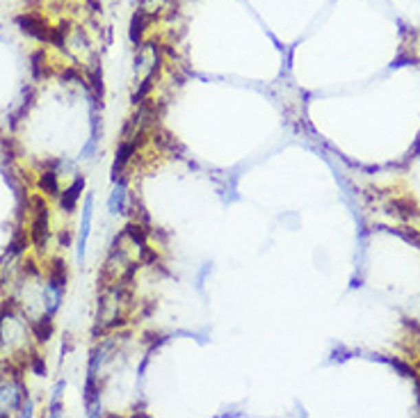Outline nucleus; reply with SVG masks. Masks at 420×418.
<instances>
[{
  "label": "nucleus",
  "instance_id": "1",
  "mask_svg": "<svg viewBox=\"0 0 420 418\" xmlns=\"http://www.w3.org/2000/svg\"><path fill=\"white\" fill-rule=\"evenodd\" d=\"M32 224H30V240L32 245L41 252L48 243V206L41 197L32 199Z\"/></svg>",
  "mask_w": 420,
  "mask_h": 418
},
{
  "label": "nucleus",
  "instance_id": "2",
  "mask_svg": "<svg viewBox=\"0 0 420 418\" xmlns=\"http://www.w3.org/2000/svg\"><path fill=\"white\" fill-rule=\"evenodd\" d=\"M21 32H25L27 37H34L37 41H48L51 39V25L44 16L39 14H21L16 19Z\"/></svg>",
  "mask_w": 420,
  "mask_h": 418
},
{
  "label": "nucleus",
  "instance_id": "3",
  "mask_svg": "<svg viewBox=\"0 0 420 418\" xmlns=\"http://www.w3.org/2000/svg\"><path fill=\"white\" fill-rule=\"evenodd\" d=\"M91 215H94V195H87L82 206V222H80V236H78V263L85 261V252H87V240L91 231Z\"/></svg>",
  "mask_w": 420,
  "mask_h": 418
},
{
  "label": "nucleus",
  "instance_id": "4",
  "mask_svg": "<svg viewBox=\"0 0 420 418\" xmlns=\"http://www.w3.org/2000/svg\"><path fill=\"white\" fill-rule=\"evenodd\" d=\"M135 151H137V133L131 135V138H126L119 144L117 155H115V162H112V181H117V176L124 172V167L128 165V160L133 158Z\"/></svg>",
  "mask_w": 420,
  "mask_h": 418
},
{
  "label": "nucleus",
  "instance_id": "5",
  "mask_svg": "<svg viewBox=\"0 0 420 418\" xmlns=\"http://www.w3.org/2000/svg\"><path fill=\"white\" fill-rule=\"evenodd\" d=\"M67 279H69V272L64 258H53L51 265H48V288L64 293L67 290Z\"/></svg>",
  "mask_w": 420,
  "mask_h": 418
},
{
  "label": "nucleus",
  "instance_id": "6",
  "mask_svg": "<svg viewBox=\"0 0 420 418\" xmlns=\"http://www.w3.org/2000/svg\"><path fill=\"white\" fill-rule=\"evenodd\" d=\"M82 190H85V176H76V181L71 183V186L64 190V192H60V206H62V210L74 212L76 204H78V199H80V195H82Z\"/></svg>",
  "mask_w": 420,
  "mask_h": 418
},
{
  "label": "nucleus",
  "instance_id": "7",
  "mask_svg": "<svg viewBox=\"0 0 420 418\" xmlns=\"http://www.w3.org/2000/svg\"><path fill=\"white\" fill-rule=\"evenodd\" d=\"M39 190L48 197H60V183H58V172H51V169H44L39 176Z\"/></svg>",
  "mask_w": 420,
  "mask_h": 418
},
{
  "label": "nucleus",
  "instance_id": "8",
  "mask_svg": "<svg viewBox=\"0 0 420 418\" xmlns=\"http://www.w3.org/2000/svg\"><path fill=\"white\" fill-rule=\"evenodd\" d=\"M32 331H34V338H37L39 343L51 341V336H53V314L41 316L37 322H32Z\"/></svg>",
  "mask_w": 420,
  "mask_h": 418
},
{
  "label": "nucleus",
  "instance_id": "9",
  "mask_svg": "<svg viewBox=\"0 0 420 418\" xmlns=\"http://www.w3.org/2000/svg\"><path fill=\"white\" fill-rule=\"evenodd\" d=\"M148 21H151V19H148V14H146L144 10H140V12L133 16V21H131V41H133V44H140V41H142L146 25H148Z\"/></svg>",
  "mask_w": 420,
  "mask_h": 418
},
{
  "label": "nucleus",
  "instance_id": "10",
  "mask_svg": "<svg viewBox=\"0 0 420 418\" xmlns=\"http://www.w3.org/2000/svg\"><path fill=\"white\" fill-rule=\"evenodd\" d=\"M108 208H110L112 215L126 210V183L124 181H121L119 186H115V190H112V195L108 199Z\"/></svg>",
  "mask_w": 420,
  "mask_h": 418
},
{
  "label": "nucleus",
  "instance_id": "11",
  "mask_svg": "<svg viewBox=\"0 0 420 418\" xmlns=\"http://www.w3.org/2000/svg\"><path fill=\"white\" fill-rule=\"evenodd\" d=\"M124 236H126V238H131V243H133V245H137V247H146V229H142L140 224L131 222V224L126 226Z\"/></svg>",
  "mask_w": 420,
  "mask_h": 418
},
{
  "label": "nucleus",
  "instance_id": "12",
  "mask_svg": "<svg viewBox=\"0 0 420 418\" xmlns=\"http://www.w3.org/2000/svg\"><path fill=\"white\" fill-rule=\"evenodd\" d=\"M46 60V51H37L32 55V76L34 78H41V65Z\"/></svg>",
  "mask_w": 420,
  "mask_h": 418
},
{
  "label": "nucleus",
  "instance_id": "13",
  "mask_svg": "<svg viewBox=\"0 0 420 418\" xmlns=\"http://www.w3.org/2000/svg\"><path fill=\"white\" fill-rule=\"evenodd\" d=\"M91 85H94L96 96L103 98V71L101 69H94V74H91Z\"/></svg>",
  "mask_w": 420,
  "mask_h": 418
},
{
  "label": "nucleus",
  "instance_id": "14",
  "mask_svg": "<svg viewBox=\"0 0 420 418\" xmlns=\"http://www.w3.org/2000/svg\"><path fill=\"white\" fill-rule=\"evenodd\" d=\"M25 247H27V238H25V236H21V233H19V236L12 240V245H10V254H21V252L25 250Z\"/></svg>",
  "mask_w": 420,
  "mask_h": 418
},
{
  "label": "nucleus",
  "instance_id": "15",
  "mask_svg": "<svg viewBox=\"0 0 420 418\" xmlns=\"http://www.w3.org/2000/svg\"><path fill=\"white\" fill-rule=\"evenodd\" d=\"M32 368L37 375H44V361H41V357H34L32 359Z\"/></svg>",
  "mask_w": 420,
  "mask_h": 418
},
{
  "label": "nucleus",
  "instance_id": "16",
  "mask_svg": "<svg viewBox=\"0 0 420 418\" xmlns=\"http://www.w3.org/2000/svg\"><path fill=\"white\" fill-rule=\"evenodd\" d=\"M60 240H62V245H69V240H71V238H69V233H62V238H60Z\"/></svg>",
  "mask_w": 420,
  "mask_h": 418
}]
</instances>
